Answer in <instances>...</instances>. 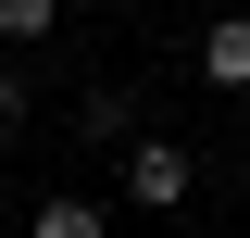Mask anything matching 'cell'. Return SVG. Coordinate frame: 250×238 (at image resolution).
Masks as SVG:
<instances>
[{
	"instance_id": "obj_1",
	"label": "cell",
	"mask_w": 250,
	"mask_h": 238,
	"mask_svg": "<svg viewBox=\"0 0 250 238\" xmlns=\"http://www.w3.org/2000/svg\"><path fill=\"white\" fill-rule=\"evenodd\" d=\"M188 188H200V163H188L175 138H138L125 150V201L138 213H188Z\"/></svg>"
},
{
	"instance_id": "obj_2",
	"label": "cell",
	"mask_w": 250,
	"mask_h": 238,
	"mask_svg": "<svg viewBox=\"0 0 250 238\" xmlns=\"http://www.w3.org/2000/svg\"><path fill=\"white\" fill-rule=\"evenodd\" d=\"M200 75H213V88H250V13H213V38H200Z\"/></svg>"
},
{
	"instance_id": "obj_3",
	"label": "cell",
	"mask_w": 250,
	"mask_h": 238,
	"mask_svg": "<svg viewBox=\"0 0 250 238\" xmlns=\"http://www.w3.org/2000/svg\"><path fill=\"white\" fill-rule=\"evenodd\" d=\"M25 238H113V213L62 188V201H38V213H25Z\"/></svg>"
},
{
	"instance_id": "obj_4",
	"label": "cell",
	"mask_w": 250,
	"mask_h": 238,
	"mask_svg": "<svg viewBox=\"0 0 250 238\" xmlns=\"http://www.w3.org/2000/svg\"><path fill=\"white\" fill-rule=\"evenodd\" d=\"M50 25H62V0H0V38H13V50H38Z\"/></svg>"
},
{
	"instance_id": "obj_5",
	"label": "cell",
	"mask_w": 250,
	"mask_h": 238,
	"mask_svg": "<svg viewBox=\"0 0 250 238\" xmlns=\"http://www.w3.org/2000/svg\"><path fill=\"white\" fill-rule=\"evenodd\" d=\"M0 125H25V75H13V63H0Z\"/></svg>"
}]
</instances>
